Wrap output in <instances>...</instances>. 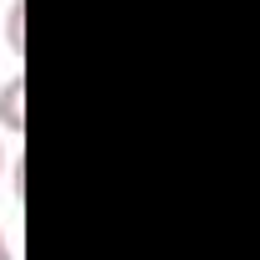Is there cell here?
Returning a JSON list of instances; mask_svg holds the SVG:
<instances>
[{"instance_id":"obj_1","label":"cell","mask_w":260,"mask_h":260,"mask_svg":"<svg viewBox=\"0 0 260 260\" xmlns=\"http://www.w3.org/2000/svg\"><path fill=\"white\" fill-rule=\"evenodd\" d=\"M21 97H26V82H21V77H11L6 87H0V127H6V133H21V127H26Z\"/></svg>"},{"instance_id":"obj_2","label":"cell","mask_w":260,"mask_h":260,"mask_svg":"<svg viewBox=\"0 0 260 260\" xmlns=\"http://www.w3.org/2000/svg\"><path fill=\"white\" fill-rule=\"evenodd\" d=\"M6 36H11V46H21V0L6 11Z\"/></svg>"},{"instance_id":"obj_3","label":"cell","mask_w":260,"mask_h":260,"mask_svg":"<svg viewBox=\"0 0 260 260\" xmlns=\"http://www.w3.org/2000/svg\"><path fill=\"white\" fill-rule=\"evenodd\" d=\"M0 260H6V235H0Z\"/></svg>"},{"instance_id":"obj_4","label":"cell","mask_w":260,"mask_h":260,"mask_svg":"<svg viewBox=\"0 0 260 260\" xmlns=\"http://www.w3.org/2000/svg\"><path fill=\"white\" fill-rule=\"evenodd\" d=\"M0 169H6V148H0Z\"/></svg>"}]
</instances>
